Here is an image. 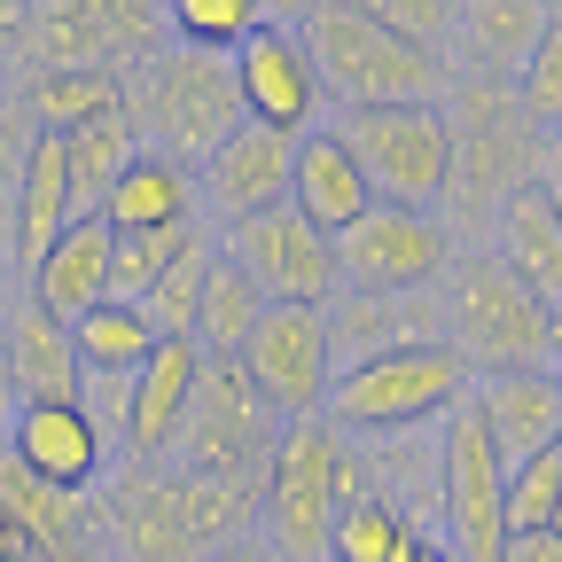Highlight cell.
<instances>
[{
	"mask_svg": "<svg viewBox=\"0 0 562 562\" xmlns=\"http://www.w3.org/2000/svg\"><path fill=\"white\" fill-rule=\"evenodd\" d=\"M9 281H16V258H9V227H0V297H9Z\"/></svg>",
	"mask_w": 562,
	"mask_h": 562,
	"instance_id": "49",
	"label": "cell"
},
{
	"mask_svg": "<svg viewBox=\"0 0 562 562\" xmlns=\"http://www.w3.org/2000/svg\"><path fill=\"white\" fill-rule=\"evenodd\" d=\"M0 446H9V453H16L32 476L63 484V492H94V484L117 469L110 438L94 430V414H87L79 398H24Z\"/></svg>",
	"mask_w": 562,
	"mask_h": 562,
	"instance_id": "16",
	"label": "cell"
},
{
	"mask_svg": "<svg viewBox=\"0 0 562 562\" xmlns=\"http://www.w3.org/2000/svg\"><path fill=\"white\" fill-rule=\"evenodd\" d=\"M501 562H562V531H508Z\"/></svg>",
	"mask_w": 562,
	"mask_h": 562,
	"instance_id": "41",
	"label": "cell"
},
{
	"mask_svg": "<svg viewBox=\"0 0 562 562\" xmlns=\"http://www.w3.org/2000/svg\"><path fill=\"white\" fill-rule=\"evenodd\" d=\"M492 258H501L539 305H562V211L547 203L539 180L492 211Z\"/></svg>",
	"mask_w": 562,
	"mask_h": 562,
	"instance_id": "25",
	"label": "cell"
},
{
	"mask_svg": "<svg viewBox=\"0 0 562 562\" xmlns=\"http://www.w3.org/2000/svg\"><path fill=\"white\" fill-rule=\"evenodd\" d=\"M16 406H24V398H16V375H9V351H0V438H9V422H16Z\"/></svg>",
	"mask_w": 562,
	"mask_h": 562,
	"instance_id": "45",
	"label": "cell"
},
{
	"mask_svg": "<svg viewBox=\"0 0 562 562\" xmlns=\"http://www.w3.org/2000/svg\"><path fill=\"white\" fill-rule=\"evenodd\" d=\"M16 102L32 110L40 133H70L125 110V70H32V79H16Z\"/></svg>",
	"mask_w": 562,
	"mask_h": 562,
	"instance_id": "29",
	"label": "cell"
},
{
	"mask_svg": "<svg viewBox=\"0 0 562 562\" xmlns=\"http://www.w3.org/2000/svg\"><path fill=\"white\" fill-rule=\"evenodd\" d=\"M562 0H461L453 40H446V70L476 87H516L531 47L547 40Z\"/></svg>",
	"mask_w": 562,
	"mask_h": 562,
	"instance_id": "18",
	"label": "cell"
},
{
	"mask_svg": "<svg viewBox=\"0 0 562 562\" xmlns=\"http://www.w3.org/2000/svg\"><path fill=\"white\" fill-rule=\"evenodd\" d=\"M469 398V368L446 344H414V351H383V360L336 368L321 422L344 438H383V430H430Z\"/></svg>",
	"mask_w": 562,
	"mask_h": 562,
	"instance_id": "6",
	"label": "cell"
},
{
	"mask_svg": "<svg viewBox=\"0 0 562 562\" xmlns=\"http://www.w3.org/2000/svg\"><path fill=\"white\" fill-rule=\"evenodd\" d=\"M195 227H203V220H195ZM195 227H140V235H110V297H117V305H140V297H149V281L180 258V243H188Z\"/></svg>",
	"mask_w": 562,
	"mask_h": 562,
	"instance_id": "36",
	"label": "cell"
},
{
	"mask_svg": "<svg viewBox=\"0 0 562 562\" xmlns=\"http://www.w3.org/2000/svg\"><path fill=\"white\" fill-rule=\"evenodd\" d=\"M351 9H360V16H375V24H383V32H398V40H414V47L446 55L461 0H351Z\"/></svg>",
	"mask_w": 562,
	"mask_h": 562,
	"instance_id": "39",
	"label": "cell"
},
{
	"mask_svg": "<svg viewBox=\"0 0 562 562\" xmlns=\"http://www.w3.org/2000/svg\"><path fill=\"white\" fill-rule=\"evenodd\" d=\"M70 344H79V375H133V368L165 344V336L149 328V313H140V305L102 297L94 313L70 321Z\"/></svg>",
	"mask_w": 562,
	"mask_h": 562,
	"instance_id": "30",
	"label": "cell"
},
{
	"mask_svg": "<svg viewBox=\"0 0 562 562\" xmlns=\"http://www.w3.org/2000/svg\"><path fill=\"white\" fill-rule=\"evenodd\" d=\"M157 9H165V0H157Z\"/></svg>",
	"mask_w": 562,
	"mask_h": 562,
	"instance_id": "54",
	"label": "cell"
},
{
	"mask_svg": "<svg viewBox=\"0 0 562 562\" xmlns=\"http://www.w3.org/2000/svg\"><path fill=\"white\" fill-rule=\"evenodd\" d=\"M203 375V351L195 336H165L149 360L133 368V406H125V438H117V461H140V469H157L172 453V430H180V414H188V391Z\"/></svg>",
	"mask_w": 562,
	"mask_h": 562,
	"instance_id": "20",
	"label": "cell"
},
{
	"mask_svg": "<svg viewBox=\"0 0 562 562\" xmlns=\"http://www.w3.org/2000/svg\"><path fill=\"white\" fill-rule=\"evenodd\" d=\"M258 313H266L258 281L220 250V258H211V281H203V305H195V351H203V360H235L243 336L258 328Z\"/></svg>",
	"mask_w": 562,
	"mask_h": 562,
	"instance_id": "31",
	"label": "cell"
},
{
	"mask_svg": "<svg viewBox=\"0 0 562 562\" xmlns=\"http://www.w3.org/2000/svg\"><path fill=\"white\" fill-rule=\"evenodd\" d=\"M273 446H281V414L243 383L235 360H203L165 461L195 469V476H258L273 461Z\"/></svg>",
	"mask_w": 562,
	"mask_h": 562,
	"instance_id": "9",
	"label": "cell"
},
{
	"mask_svg": "<svg viewBox=\"0 0 562 562\" xmlns=\"http://www.w3.org/2000/svg\"><path fill=\"white\" fill-rule=\"evenodd\" d=\"M554 531H562V501H554Z\"/></svg>",
	"mask_w": 562,
	"mask_h": 562,
	"instance_id": "53",
	"label": "cell"
},
{
	"mask_svg": "<svg viewBox=\"0 0 562 562\" xmlns=\"http://www.w3.org/2000/svg\"><path fill=\"white\" fill-rule=\"evenodd\" d=\"M351 461H360V492H375L383 508H398L414 531L438 539V422L430 430L351 438Z\"/></svg>",
	"mask_w": 562,
	"mask_h": 562,
	"instance_id": "21",
	"label": "cell"
},
{
	"mask_svg": "<svg viewBox=\"0 0 562 562\" xmlns=\"http://www.w3.org/2000/svg\"><path fill=\"white\" fill-rule=\"evenodd\" d=\"M211 258H220V235L195 227L180 243V258L149 281V297H140V313H149L157 336H195V305H203V281H211Z\"/></svg>",
	"mask_w": 562,
	"mask_h": 562,
	"instance_id": "33",
	"label": "cell"
},
{
	"mask_svg": "<svg viewBox=\"0 0 562 562\" xmlns=\"http://www.w3.org/2000/svg\"><path fill=\"white\" fill-rule=\"evenodd\" d=\"M203 562H273V554H266V539L250 531V539H235V547H220V554H203Z\"/></svg>",
	"mask_w": 562,
	"mask_h": 562,
	"instance_id": "44",
	"label": "cell"
},
{
	"mask_svg": "<svg viewBox=\"0 0 562 562\" xmlns=\"http://www.w3.org/2000/svg\"><path fill=\"white\" fill-rule=\"evenodd\" d=\"M453 227L438 211L406 203H368L360 220L336 235V290H430L453 266Z\"/></svg>",
	"mask_w": 562,
	"mask_h": 562,
	"instance_id": "12",
	"label": "cell"
},
{
	"mask_svg": "<svg viewBox=\"0 0 562 562\" xmlns=\"http://www.w3.org/2000/svg\"><path fill=\"white\" fill-rule=\"evenodd\" d=\"M414 539L422 531L398 508H383L375 492H351V501L336 508V531H328V562H398Z\"/></svg>",
	"mask_w": 562,
	"mask_h": 562,
	"instance_id": "34",
	"label": "cell"
},
{
	"mask_svg": "<svg viewBox=\"0 0 562 562\" xmlns=\"http://www.w3.org/2000/svg\"><path fill=\"white\" fill-rule=\"evenodd\" d=\"M243 383L281 414V422H313L336 383V351H328V313L321 305H266L258 328L235 351Z\"/></svg>",
	"mask_w": 562,
	"mask_h": 562,
	"instance_id": "11",
	"label": "cell"
},
{
	"mask_svg": "<svg viewBox=\"0 0 562 562\" xmlns=\"http://www.w3.org/2000/svg\"><path fill=\"white\" fill-rule=\"evenodd\" d=\"M79 220V203H70V172H63V140L40 133L32 157H24V180H16V203H9V258H16V281L47 258V243Z\"/></svg>",
	"mask_w": 562,
	"mask_h": 562,
	"instance_id": "28",
	"label": "cell"
},
{
	"mask_svg": "<svg viewBox=\"0 0 562 562\" xmlns=\"http://www.w3.org/2000/svg\"><path fill=\"white\" fill-rule=\"evenodd\" d=\"M438 305H446V351L469 368V383L508 368H554L547 305L492 250H453V266L438 273Z\"/></svg>",
	"mask_w": 562,
	"mask_h": 562,
	"instance_id": "5",
	"label": "cell"
},
{
	"mask_svg": "<svg viewBox=\"0 0 562 562\" xmlns=\"http://www.w3.org/2000/svg\"><path fill=\"white\" fill-rule=\"evenodd\" d=\"M290 165H297V140L243 117V125L220 140V157L195 172V195H203V211H211L203 227H220V220L235 227V220H250V211L290 203Z\"/></svg>",
	"mask_w": 562,
	"mask_h": 562,
	"instance_id": "17",
	"label": "cell"
},
{
	"mask_svg": "<svg viewBox=\"0 0 562 562\" xmlns=\"http://www.w3.org/2000/svg\"><path fill=\"white\" fill-rule=\"evenodd\" d=\"M102 220L110 235H140V227H195L203 220V195H195V172L157 157V149H133L125 172L110 180L102 195Z\"/></svg>",
	"mask_w": 562,
	"mask_h": 562,
	"instance_id": "26",
	"label": "cell"
},
{
	"mask_svg": "<svg viewBox=\"0 0 562 562\" xmlns=\"http://www.w3.org/2000/svg\"><path fill=\"white\" fill-rule=\"evenodd\" d=\"M227 63H235V94H243L250 125H273L290 140L313 133V125H328V94H321V70H313L297 24H258Z\"/></svg>",
	"mask_w": 562,
	"mask_h": 562,
	"instance_id": "14",
	"label": "cell"
},
{
	"mask_svg": "<svg viewBox=\"0 0 562 562\" xmlns=\"http://www.w3.org/2000/svg\"><path fill=\"white\" fill-rule=\"evenodd\" d=\"M351 165L368 172L375 203L438 211L453 195V117L446 102H383V110H336L328 117Z\"/></svg>",
	"mask_w": 562,
	"mask_h": 562,
	"instance_id": "7",
	"label": "cell"
},
{
	"mask_svg": "<svg viewBox=\"0 0 562 562\" xmlns=\"http://www.w3.org/2000/svg\"><path fill=\"white\" fill-rule=\"evenodd\" d=\"M220 250L258 281L266 305H328L336 297V235H321L297 203H273V211L235 220Z\"/></svg>",
	"mask_w": 562,
	"mask_h": 562,
	"instance_id": "13",
	"label": "cell"
},
{
	"mask_svg": "<svg viewBox=\"0 0 562 562\" xmlns=\"http://www.w3.org/2000/svg\"><path fill=\"white\" fill-rule=\"evenodd\" d=\"M32 562H102L94 547H70V554H32Z\"/></svg>",
	"mask_w": 562,
	"mask_h": 562,
	"instance_id": "50",
	"label": "cell"
},
{
	"mask_svg": "<svg viewBox=\"0 0 562 562\" xmlns=\"http://www.w3.org/2000/svg\"><path fill=\"white\" fill-rule=\"evenodd\" d=\"M554 157H562V125H554Z\"/></svg>",
	"mask_w": 562,
	"mask_h": 562,
	"instance_id": "52",
	"label": "cell"
},
{
	"mask_svg": "<svg viewBox=\"0 0 562 562\" xmlns=\"http://www.w3.org/2000/svg\"><path fill=\"white\" fill-rule=\"evenodd\" d=\"M0 351H9L16 398H79V344H70V321L40 313L24 290L0 305Z\"/></svg>",
	"mask_w": 562,
	"mask_h": 562,
	"instance_id": "23",
	"label": "cell"
},
{
	"mask_svg": "<svg viewBox=\"0 0 562 562\" xmlns=\"http://www.w3.org/2000/svg\"><path fill=\"white\" fill-rule=\"evenodd\" d=\"M79 406L94 414V430H102L110 453H117V438H125V406H133V375H79Z\"/></svg>",
	"mask_w": 562,
	"mask_h": 562,
	"instance_id": "40",
	"label": "cell"
},
{
	"mask_svg": "<svg viewBox=\"0 0 562 562\" xmlns=\"http://www.w3.org/2000/svg\"><path fill=\"white\" fill-rule=\"evenodd\" d=\"M266 24L258 0H165V32L180 47H211V55H235L250 32Z\"/></svg>",
	"mask_w": 562,
	"mask_h": 562,
	"instance_id": "35",
	"label": "cell"
},
{
	"mask_svg": "<svg viewBox=\"0 0 562 562\" xmlns=\"http://www.w3.org/2000/svg\"><path fill=\"white\" fill-rule=\"evenodd\" d=\"M0 562H32V539H24L9 516H0Z\"/></svg>",
	"mask_w": 562,
	"mask_h": 562,
	"instance_id": "47",
	"label": "cell"
},
{
	"mask_svg": "<svg viewBox=\"0 0 562 562\" xmlns=\"http://www.w3.org/2000/svg\"><path fill=\"white\" fill-rule=\"evenodd\" d=\"M360 492V461L351 438L328 422H281V446L258 469V539L273 562H328L336 508Z\"/></svg>",
	"mask_w": 562,
	"mask_h": 562,
	"instance_id": "3",
	"label": "cell"
},
{
	"mask_svg": "<svg viewBox=\"0 0 562 562\" xmlns=\"http://www.w3.org/2000/svg\"><path fill=\"white\" fill-rule=\"evenodd\" d=\"M16 290L40 305V313H55V321H79V313H94L102 297H110V220L102 211H87V220H70L55 243H47V258L16 281Z\"/></svg>",
	"mask_w": 562,
	"mask_h": 562,
	"instance_id": "22",
	"label": "cell"
},
{
	"mask_svg": "<svg viewBox=\"0 0 562 562\" xmlns=\"http://www.w3.org/2000/svg\"><path fill=\"white\" fill-rule=\"evenodd\" d=\"M539 188H547V203H554V211H562V165H554V172H547V180H539Z\"/></svg>",
	"mask_w": 562,
	"mask_h": 562,
	"instance_id": "51",
	"label": "cell"
},
{
	"mask_svg": "<svg viewBox=\"0 0 562 562\" xmlns=\"http://www.w3.org/2000/svg\"><path fill=\"white\" fill-rule=\"evenodd\" d=\"M125 125L140 149H157L188 172H203L220 157V140L243 125V94H235V63L211 47H180L165 40L149 63L125 70Z\"/></svg>",
	"mask_w": 562,
	"mask_h": 562,
	"instance_id": "2",
	"label": "cell"
},
{
	"mask_svg": "<svg viewBox=\"0 0 562 562\" xmlns=\"http://www.w3.org/2000/svg\"><path fill=\"white\" fill-rule=\"evenodd\" d=\"M554 501H562V446L508 469V531H554Z\"/></svg>",
	"mask_w": 562,
	"mask_h": 562,
	"instance_id": "37",
	"label": "cell"
},
{
	"mask_svg": "<svg viewBox=\"0 0 562 562\" xmlns=\"http://www.w3.org/2000/svg\"><path fill=\"white\" fill-rule=\"evenodd\" d=\"M55 140H63V172H70V203H79V220H87V211H102L110 180H117L125 157L140 149L133 125H125V110H117V117H94V125H70V133H55Z\"/></svg>",
	"mask_w": 562,
	"mask_h": 562,
	"instance_id": "32",
	"label": "cell"
},
{
	"mask_svg": "<svg viewBox=\"0 0 562 562\" xmlns=\"http://www.w3.org/2000/svg\"><path fill=\"white\" fill-rule=\"evenodd\" d=\"M250 531H258V476L117 461L94 484V554L102 562H203Z\"/></svg>",
	"mask_w": 562,
	"mask_h": 562,
	"instance_id": "1",
	"label": "cell"
},
{
	"mask_svg": "<svg viewBox=\"0 0 562 562\" xmlns=\"http://www.w3.org/2000/svg\"><path fill=\"white\" fill-rule=\"evenodd\" d=\"M258 9H266V24H305L321 0H258Z\"/></svg>",
	"mask_w": 562,
	"mask_h": 562,
	"instance_id": "43",
	"label": "cell"
},
{
	"mask_svg": "<svg viewBox=\"0 0 562 562\" xmlns=\"http://www.w3.org/2000/svg\"><path fill=\"white\" fill-rule=\"evenodd\" d=\"M469 414L484 422L492 453L508 469L562 446V375L554 368H508V375H476L469 383Z\"/></svg>",
	"mask_w": 562,
	"mask_h": 562,
	"instance_id": "19",
	"label": "cell"
},
{
	"mask_svg": "<svg viewBox=\"0 0 562 562\" xmlns=\"http://www.w3.org/2000/svg\"><path fill=\"white\" fill-rule=\"evenodd\" d=\"M165 9L157 0H32L16 70H133L165 47Z\"/></svg>",
	"mask_w": 562,
	"mask_h": 562,
	"instance_id": "8",
	"label": "cell"
},
{
	"mask_svg": "<svg viewBox=\"0 0 562 562\" xmlns=\"http://www.w3.org/2000/svg\"><path fill=\"white\" fill-rule=\"evenodd\" d=\"M0 94H9V87H0Z\"/></svg>",
	"mask_w": 562,
	"mask_h": 562,
	"instance_id": "55",
	"label": "cell"
},
{
	"mask_svg": "<svg viewBox=\"0 0 562 562\" xmlns=\"http://www.w3.org/2000/svg\"><path fill=\"white\" fill-rule=\"evenodd\" d=\"M516 94V110L539 125V133H554L562 125V9H554V24H547V40L531 47V63H524V79L508 87Z\"/></svg>",
	"mask_w": 562,
	"mask_h": 562,
	"instance_id": "38",
	"label": "cell"
},
{
	"mask_svg": "<svg viewBox=\"0 0 562 562\" xmlns=\"http://www.w3.org/2000/svg\"><path fill=\"white\" fill-rule=\"evenodd\" d=\"M321 313H328V351H336V368L383 360V351H414V344H446L438 281H430V290H336Z\"/></svg>",
	"mask_w": 562,
	"mask_h": 562,
	"instance_id": "15",
	"label": "cell"
},
{
	"mask_svg": "<svg viewBox=\"0 0 562 562\" xmlns=\"http://www.w3.org/2000/svg\"><path fill=\"white\" fill-rule=\"evenodd\" d=\"M24 16H32V0H0V63H16V40H24Z\"/></svg>",
	"mask_w": 562,
	"mask_h": 562,
	"instance_id": "42",
	"label": "cell"
},
{
	"mask_svg": "<svg viewBox=\"0 0 562 562\" xmlns=\"http://www.w3.org/2000/svg\"><path fill=\"white\" fill-rule=\"evenodd\" d=\"M547 360H554V375H562V305H547Z\"/></svg>",
	"mask_w": 562,
	"mask_h": 562,
	"instance_id": "48",
	"label": "cell"
},
{
	"mask_svg": "<svg viewBox=\"0 0 562 562\" xmlns=\"http://www.w3.org/2000/svg\"><path fill=\"white\" fill-rule=\"evenodd\" d=\"M290 203L305 211V220L321 227V235H344L360 211L375 203V188H368V172L351 165V149L336 140V125H313V133H297V165H290Z\"/></svg>",
	"mask_w": 562,
	"mask_h": 562,
	"instance_id": "27",
	"label": "cell"
},
{
	"mask_svg": "<svg viewBox=\"0 0 562 562\" xmlns=\"http://www.w3.org/2000/svg\"><path fill=\"white\" fill-rule=\"evenodd\" d=\"M0 516H9L32 554H70V547H94V492H63L47 476H32L9 446H0Z\"/></svg>",
	"mask_w": 562,
	"mask_h": 562,
	"instance_id": "24",
	"label": "cell"
},
{
	"mask_svg": "<svg viewBox=\"0 0 562 562\" xmlns=\"http://www.w3.org/2000/svg\"><path fill=\"white\" fill-rule=\"evenodd\" d=\"M438 539L461 562H501L508 539V461L492 453L469 398L438 422Z\"/></svg>",
	"mask_w": 562,
	"mask_h": 562,
	"instance_id": "10",
	"label": "cell"
},
{
	"mask_svg": "<svg viewBox=\"0 0 562 562\" xmlns=\"http://www.w3.org/2000/svg\"><path fill=\"white\" fill-rule=\"evenodd\" d=\"M398 562H461V554H453L446 539H430V531H422V539H414V547H406Z\"/></svg>",
	"mask_w": 562,
	"mask_h": 562,
	"instance_id": "46",
	"label": "cell"
},
{
	"mask_svg": "<svg viewBox=\"0 0 562 562\" xmlns=\"http://www.w3.org/2000/svg\"><path fill=\"white\" fill-rule=\"evenodd\" d=\"M297 32H305L313 70H321L328 110H383V102H438V94H453L446 55L383 32L375 16L351 9V0H321Z\"/></svg>",
	"mask_w": 562,
	"mask_h": 562,
	"instance_id": "4",
	"label": "cell"
}]
</instances>
